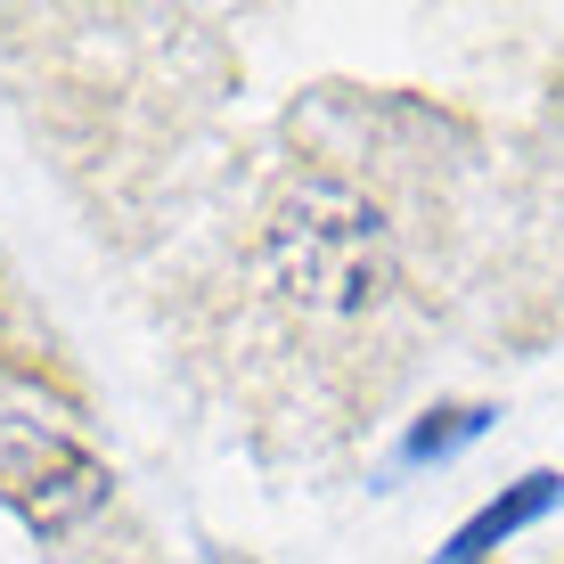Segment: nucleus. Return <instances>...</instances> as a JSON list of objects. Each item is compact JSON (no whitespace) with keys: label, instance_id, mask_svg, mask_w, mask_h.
I'll use <instances>...</instances> for the list:
<instances>
[{"label":"nucleus","instance_id":"obj_1","mask_svg":"<svg viewBox=\"0 0 564 564\" xmlns=\"http://www.w3.org/2000/svg\"><path fill=\"white\" fill-rule=\"evenodd\" d=\"M262 262L286 303L319 311V319H360L393 295V221L344 181H295L270 205Z\"/></svg>","mask_w":564,"mask_h":564},{"label":"nucleus","instance_id":"obj_2","mask_svg":"<svg viewBox=\"0 0 564 564\" xmlns=\"http://www.w3.org/2000/svg\"><path fill=\"white\" fill-rule=\"evenodd\" d=\"M0 499H17L33 532H66L74 516H90L107 499V475H99V458L66 451L50 434H17V442H0Z\"/></svg>","mask_w":564,"mask_h":564},{"label":"nucleus","instance_id":"obj_3","mask_svg":"<svg viewBox=\"0 0 564 564\" xmlns=\"http://www.w3.org/2000/svg\"><path fill=\"white\" fill-rule=\"evenodd\" d=\"M556 499H564V482H556V475H523L508 499H491V508H482V516H475V523H466V532L451 540V556H442V564H475V556H491L499 540H508V532H523L532 516H549Z\"/></svg>","mask_w":564,"mask_h":564},{"label":"nucleus","instance_id":"obj_4","mask_svg":"<svg viewBox=\"0 0 564 564\" xmlns=\"http://www.w3.org/2000/svg\"><path fill=\"white\" fill-rule=\"evenodd\" d=\"M475 434H482V410H442L434 425L410 434V458H442V451H458V442H475Z\"/></svg>","mask_w":564,"mask_h":564}]
</instances>
